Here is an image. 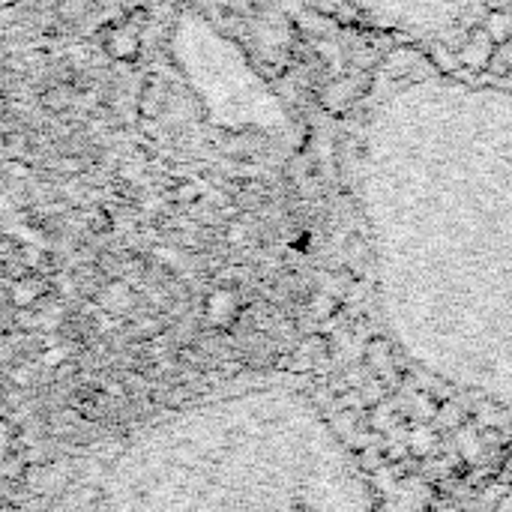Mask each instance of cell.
I'll list each match as a JSON object with an SVG mask.
<instances>
[{
  "mask_svg": "<svg viewBox=\"0 0 512 512\" xmlns=\"http://www.w3.org/2000/svg\"><path fill=\"white\" fill-rule=\"evenodd\" d=\"M360 282L390 363L465 411L512 408V99L390 90L354 159Z\"/></svg>",
  "mask_w": 512,
  "mask_h": 512,
  "instance_id": "6da1fadb",
  "label": "cell"
},
{
  "mask_svg": "<svg viewBox=\"0 0 512 512\" xmlns=\"http://www.w3.org/2000/svg\"><path fill=\"white\" fill-rule=\"evenodd\" d=\"M336 405L303 375L249 372L42 459L15 512H375Z\"/></svg>",
  "mask_w": 512,
  "mask_h": 512,
  "instance_id": "7a4b0ae2",
  "label": "cell"
},
{
  "mask_svg": "<svg viewBox=\"0 0 512 512\" xmlns=\"http://www.w3.org/2000/svg\"><path fill=\"white\" fill-rule=\"evenodd\" d=\"M462 512H512V492L498 495V498H486L477 507H468V510Z\"/></svg>",
  "mask_w": 512,
  "mask_h": 512,
  "instance_id": "277c9868",
  "label": "cell"
},
{
  "mask_svg": "<svg viewBox=\"0 0 512 512\" xmlns=\"http://www.w3.org/2000/svg\"><path fill=\"white\" fill-rule=\"evenodd\" d=\"M366 18L408 36H450L462 30L483 0H351Z\"/></svg>",
  "mask_w": 512,
  "mask_h": 512,
  "instance_id": "3957f363",
  "label": "cell"
}]
</instances>
